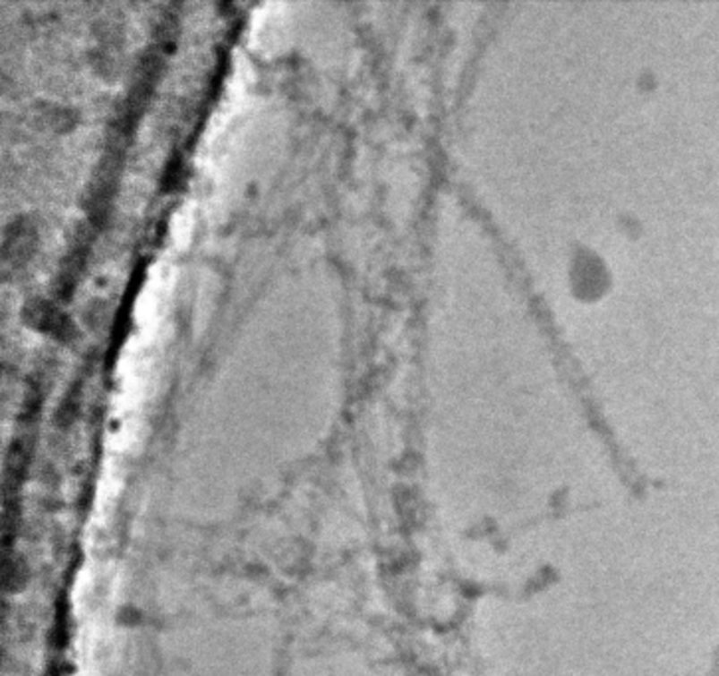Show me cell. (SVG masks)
<instances>
[{"label":"cell","mask_w":719,"mask_h":676,"mask_svg":"<svg viewBox=\"0 0 719 676\" xmlns=\"http://www.w3.org/2000/svg\"><path fill=\"white\" fill-rule=\"evenodd\" d=\"M26 320L32 326L60 339H70L73 336V323L70 321V318L50 302L32 300L26 305Z\"/></svg>","instance_id":"obj_1"},{"label":"cell","mask_w":719,"mask_h":676,"mask_svg":"<svg viewBox=\"0 0 719 676\" xmlns=\"http://www.w3.org/2000/svg\"><path fill=\"white\" fill-rule=\"evenodd\" d=\"M32 238H34L32 228L28 227L26 222H16V225L8 228V233H6L4 254H8V258H13V256L22 258V254H28V250H30Z\"/></svg>","instance_id":"obj_2"}]
</instances>
